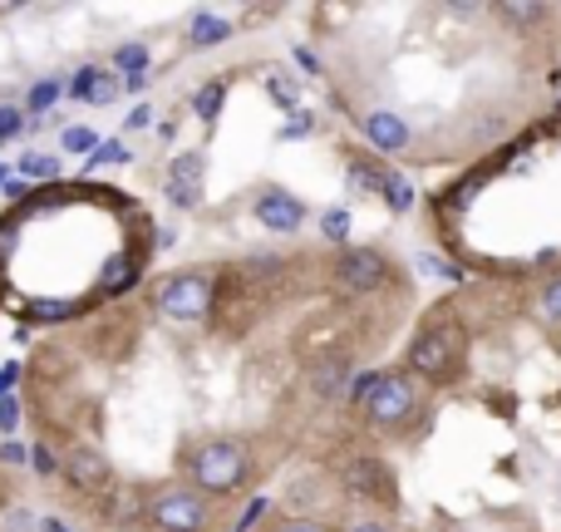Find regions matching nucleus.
Segmentation results:
<instances>
[{"instance_id":"nucleus-1","label":"nucleus","mask_w":561,"mask_h":532,"mask_svg":"<svg viewBox=\"0 0 561 532\" xmlns=\"http://www.w3.org/2000/svg\"><path fill=\"white\" fill-rule=\"evenodd\" d=\"M183 484L197 488L203 498H213V503L217 498H232L252 484V454H247L242 439H227V434L197 439L183 459Z\"/></svg>"},{"instance_id":"nucleus-2","label":"nucleus","mask_w":561,"mask_h":532,"mask_svg":"<svg viewBox=\"0 0 561 532\" xmlns=\"http://www.w3.org/2000/svg\"><path fill=\"white\" fill-rule=\"evenodd\" d=\"M359 405H365L369 429H379V434H404V429L424 415V385H419L409 370H379L375 380H365Z\"/></svg>"},{"instance_id":"nucleus-3","label":"nucleus","mask_w":561,"mask_h":532,"mask_svg":"<svg viewBox=\"0 0 561 532\" xmlns=\"http://www.w3.org/2000/svg\"><path fill=\"white\" fill-rule=\"evenodd\" d=\"M468 360V330L458 320H434L409 340V375L424 385V380H454Z\"/></svg>"},{"instance_id":"nucleus-4","label":"nucleus","mask_w":561,"mask_h":532,"mask_svg":"<svg viewBox=\"0 0 561 532\" xmlns=\"http://www.w3.org/2000/svg\"><path fill=\"white\" fill-rule=\"evenodd\" d=\"M144 518L153 532H207L217 508H213V498H203L197 488H187L183 478H173V484L148 488Z\"/></svg>"},{"instance_id":"nucleus-5","label":"nucleus","mask_w":561,"mask_h":532,"mask_svg":"<svg viewBox=\"0 0 561 532\" xmlns=\"http://www.w3.org/2000/svg\"><path fill=\"white\" fill-rule=\"evenodd\" d=\"M213 271H173L163 286L153 291V310L178 326H197L213 310Z\"/></svg>"},{"instance_id":"nucleus-6","label":"nucleus","mask_w":561,"mask_h":532,"mask_svg":"<svg viewBox=\"0 0 561 532\" xmlns=\"http://www.w3.org/2000/svg\"><path fill=\"white\" fill-rule=\"evenodd\" d=\"M350 498L359 503H375V508H394L399 503V484H394V468L385 459H350L345 474H340Z\"/></svg>"},{"instance_id":"nucleus-7","label":"nucleus","mask_w":561,"mask_h":532,"mask_svg":"<svg viewBox=\"0 0 561 532\" xmlns=\"http://www.w3.org/2000/svg\"><path fill=\"white\" fill-rule=\"evenodd\" d=\"M252 217L266 227V233L290 237V233H300V223H306V203H300L296 193H286V188H262L252 203Z\"/></svg>"},{"instance_id":"nucleus-8","label":"nucleus","mask_w":561,"mask_h":532,"mask_svg":"<svg viewBox=\"0 0 561 532\" xmlns=\"http://www.w3.org/2000/svg\"><path fill=\"white\" fill-rule=\"evenodd\" d=\"M385 271L389 267L375 247H345L335 262V281L345 291H375V286H385Z\"/></svg>"},{"instance_id":"nucleus-9","label":"nucleus","mask_w":561,"mask_h":532,"mask_svg":"<svg viewBox=\"0 0 561 532\" xmlns=\"http://www.w3.org/2000/svg\"><path fill=\"white\" fill-rule=\"evenodd\" d=\"M359 124H365V138L375 144V154H409V144H414V128L394 109H369Z\"/></svg>"},{"instance_id":"nucleus-10","label":"nucleus","mask_w":561,"mask_h":532,"mask_svg":"<svg viewBox=\"0 0 561 532\" xmlns=\"http://www.w3.org/2000/svg\"><path fill=\"white\" fill-rule=\"evenodd\" d=\"M197 193H203V154H183L173 163V178H168V197L183 203V207H193Z\"/></svg>"},{"instance_id":"nucleus-11","label":"nucleus","mask_w":561,"mask_h":532,"mask_svg":"<svg viewBox=\"0 0 561 532\" xmlns=\"http://www.w3.org/2000/svg\"><path fill=\"white\" fill-rule=\"evenodd\" d=\"M69 89H75V99H84V104H114L118 99V79L108 75V69H94V65L79 69Z\"/></svg>"},{"instance_id":"nucleus-12","label":"nucleus","mask_w":561,"mask_h":532,"mask_svg":"<svg viewBox=\"0 0 561 532\" xmlns=\"http://www.w3.org/2000/svg\"><path fill=\"white\" fill-rule=\"evenodd\" d=\"M65 468H69V478H75L79 488H104L108 484V459L94 454V449H69Z\"/></svg>"},{"instance_id":"nucleus-13","label":"nucleus","mask_w":561,"mask_h":532,"mask_svg":"<svg viewBox=\"0 0 561 532\" xmlns=\"http://www.w3.org/2000/svg\"><path fill=\"white\" fill-rule=\"evenodd\" d=\"M227 35H232V20L217 15V10H197V15L187 20V45L193 49H213V45H222Z\"/></svg>"},{"instance_id":"nucleus-14","label":"nucleus","mask_w":561,"mask_h":532,"mask_svg":"<svg viewBox=\"0 0 561 532\" xmlns=\"http://www.w3.org/2000/svg\"><path fill=\"white\" fill-rule=\"evenodd\" d=\"M345 385H350V360L345 355H325L316 365V375H310V389H316L320 399H335Z\"/></svg>"},{"instance_id":"nucleus-15","label":"nucleus","mask_w":561,"mask_h":532,"mask_svg":"<svg viewBox=\"0 0 561 532\" xmlns=\"http://www.w3.org/2000/svg\"><path fill=\"white\" fill-rule=\"evenodd\" d=\"M537 320H542L552 336H561V271L537 291Z\"/></svg>"},{"instance_id":"nucleus-16","label":"nucleus","mask_w":561,"mask_h":532,"mask_svg":"<svg viewBox=\"0 0 561 532\" xmlns=\"http://www.w3.org/2000/svg\"><path fill=\"white\" fill-rule=\"evenodd\" d=\"M114 65L128 69V79L144 75V69H148V49H144V45H118V49H114Z\"/></svg>"},{"instance_id":"nucleus-17","label":"nucleus","mask_w":561,"mask_h":532,"mask_svg":"<svg viewBox=\"0 0 561 532\" xmlns=\"http://www.w3.org/2000/svg\"><path fill=\"white\" fill-rule=\"evenodd\" d=\"M217 109H222V84H203V89H197V118H203V124H213Z\"/></svg>"},{"instance_id":"nucleus-18","label":"nucleus","mask_w":561,"mask_h":532,"mask_svg":"<svg viewBox=\"0 0 561 532\" xmlns=\"http://www.w3.org/2000/svg\"><path fill=\"white\" fill-rule=\"evenodd\" d=\"M345 532H394V523H389V513H375V508H369V513L350 518Z\"/></svg>"},{"instance_id":"nucleus-19","label":"nucleus","mask_w":561,"mask_h":532,"mask_svg":"<svg viewBox=\"0 0 561 532\" xmlns=\"http://www.w3.org/2000/svg\"><path fill=\"white\" fill-rule=\"evenodd\" d=\"M497 15L513 25H537V20H547V5H497Z\"/></svg>"},{"instance_id":"nucleus-20","label":"nucleus","mask_w":561,"mask_h":532,"mask_svg":"<svg viewBox=\"0 0 561 532\" xmlns=\"http://www.w3.org/2000/svg\"><path fill=\"white\" fill-rule=\"evenodd\" d=\"M345 233H350V217L345 213H325V217H320V237H325V242H345Z\"/></svg>"},{"instance_id":"nucleus-21","label":"nucleus","mask_w":561,"mask_h":532,"mask_svg":"<svg viewBox=\"0 0 561 532\" xmlns=\"http://www.w3.org/2000/svg\"><path fill=\"white\" fill-rule=\"evenodd\" d=\"M385 188H389V207H394V213H404V207L414 203V188H409L404 178H385Z\"/></svg>"},{"instance_id":"nucleus-22","label":"nucleus","mask_w":561,"mask_h":532,"mask_svg":"<svg viewBox=\"0 0 561 532\" xmlns=\"http://www.w3.org/2000/svg\"><path fill=\"white\" fill-rule=\"evenodd\" d=\"M55 94H59V84H55V79H45V84H35V89H30V114H39V109H49V104H55Z\"/></svg>"},{"instance_id":"nucleus-23","label":"nucleus","mask_w":561,"mask_h":532,"mask_svg":"<svg viewBox=\"0 0 561 532\" xmlns=\"http://www.w3.org/2000/svg\"><path fill=\"white\" fill-rule=\"evenodd\" d=\"M20 128H25V114L15 104H0V138H15Z\"/></svg>"},{"instance_id":"nucleus-24","label":"nucleus","mask_w":561,"mask_h":532,"mask_svg":"<svg viewBox=\"0 0 561 532\" xmlns=\"http://www.w3.org/2000/svg\"><path fill=\"white\" fill-rule=\"evenodd\" d=\"M272 532H330V528H320L316 518H276Z\"/></svg>"},{"instance_id":"nucleus-25","label":"nucleus","mask_w":561,"mask_h":532,"mask_svg":"<svg viewBox=\"0 0 561 532\" xmlns=\"http://www.w3.org/2000/svg\"><path fill=\"white\" fill-rule=\"evenodd\" d=\"M84 148H94V134L89 128H65V154H84Z\"/></svg>"},{"instance_id":"nucleus-26","label":"nucleus","mask_w":561,"mask_h":532,"mask_svg":"<svg viewBox=\"0 0 561 532\" xmlns=\"http://www.w3.org/2000/svg\"><path fill=\"white\" fill-rule=\"evenodd\" d=\"M20 168H25L30 178H55L59 173V158H25Z\"/></svg>"},{"instance_id":"nucleus-27","label":"nucleus","mask_w":561,"mask_h":532,"mask_svg":"<svg viewBox=\"0 0 561 532\" xmlns=\"http://www.w3.org/2000/svg\"><path fill=\"white\" fill-rule=\"evenodd\" d=\"M124 158H128L124 144H94V158H89V163L99 168V163H124Z\"/></svg>"},{"instance_id":"nucleus-28","label":"nucleus","mask_w":561,"mask_h":532,"mask_svg":"<svg viewBox=\"0 0 561 532\" xmlns=\"http://www.w3.org/2000/svg\"><path fill=\"white\" fill-rule=\"evenodd\" d=\"M30 464H35V474H55V454H49V449H35V454H30Z\"/></svg>"},{"instance_id":"nucleus-29","label":"nucleus","mask_w":561,"mask_h":532,"mask_svg":"<svg viewBox=\"0 0 561 532\" xmlns=\"http://www.w3.org/2000/svg\"><path fill=\"white\" fill-rule=\"evenodd\" d=\"M0 459H5V464H25V449H20V444H5V449H0Z\"/></svg>"},{"instance_id":"nucleus-30","label":"nucleus","mask_w":561,"mask_h":532,"mask_svg":"<svg viewBox=\"0 0 561 532\" xmlns=\"http://www.w3.org/2000/svg\"><path fill=\"white\" fill-rule=\"evenodd\" d=\"M39 532H75V528L59 523V518H39Z\"/></svg>"}]
</instances>
